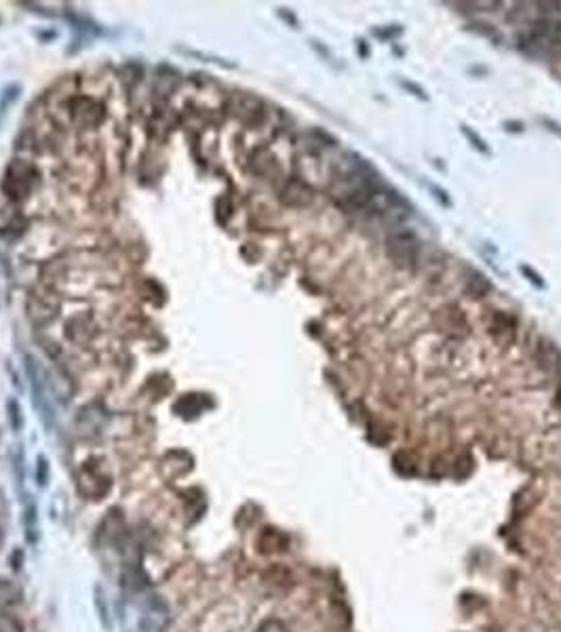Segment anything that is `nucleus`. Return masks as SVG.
<instances>
[{
  "label": "nucleus",
  "mask_w": 561,
  "mask_h": 632,
  "mask_svg": "<svg viewBox=\"0 0 561 632\" xmlns=\"http://www.w3.org/2000/svg\"><path fill=\"white\" fill-rule=\"evenodd\" d=\"M418 249H420V242L414 232L395 230L386 238V253L401 268L414 266V262L418 257Z\"/></svg>",
  "instance_id": "f257e3e1"
},
{
  "label": "nucleus",
  "mask_w": 561,
  "mask_h": 632,
  "mask_svg": "<svg viewBox=\"0 0 561 632\" xmlns=\"http://www.w3.org/2000/svg\"><path fill=\"white\" fill-rule=\"evenodd\" d=\"M32 175H36L34 171V167L32 165H28V163H13L11 167H9V173H6V177H4V192L11 196V198H15V200H21V198H26L28 194H30V190H32V181H34V177Z\"/></svg>",
  "instance_id": "f03ea898"
},
{
  "label": "nucleus",
  "mask_w": 561,
  "mask_h": 632,
  "mask_svg": "<svg viewBox=\"0 0 561 632\" xmlns=\"http://www.w3.org/2000/svg\"><path fill=\"white\" fill-rule=\"evenodd\" d=\"M60 310V297L51 291H34L30 293L28 301V312L32 323L36 325H47L58 316Z\"/></svg>",
  "instance_id": "7ed1b4c3"
},
{
  "label": "nucleus",
  "mask_w": 561,
  "mask_h": 632,
  "mask_svg": "<svg viewBox=\"0 0 561 632\" xmlns=\"http://www.w3.org/2000/svg\"><path fill=\"white\" fill-rule=\"evenodd\" d=\"M110 476L104 474L100 470V466H95L93 461H89L82 470H80V481H78V487H80V493L89 496L91 500H102L108 491H110Z\"/></svg>",
  "instance_id": "20e7f679"
},
{
  "label": "nucleus",
  "mask_w": 561,
  "mask_h": 632,
  "mask_svg": "<svg viewBox=\"0 0 561 632\" xmlns=\"http://www.w3.org/2000/svg\"><path fill=\"white\" fill-rule=\"evenodd\" d=\"M233 114L247 124H260L266 112H264L262 100L247 95V93H241V95L233 97Z\"/></svg>",
  "instance_id": "39448f33"
},
{
  "label": "nucleus",
  "mask_w": 561,
  "mask_h": 632,
  "mask_svg": "<svg viewBox=\"0 0 561 632\" xmlns=\"http://www.w3.org/2000/svg\"><path fill=\"white\" fill-rule=\"evenodd\" d=\"M281 203L287 205V207H306L312 203V188L304 181V179H298V177H292L285 181V186L281 188V194H279Z\"/></svg>",
  "instance_id": "423d86ee"
},
{
  "label": "nucleus",
  "mask_w": 561,
  "mask_h": 632,
  "mask_svg": "<svg viewBox=\"0 0 561 632\" xmlns=\"http://www.w3.org/2000/svg\"><path fill=\"white\" fill-rule=\"evenodd\" d=\"M72 116L78 124L95 127L104 120V106L91 97H78L72 104Z\"/></svg>",
  "instance_id": "0eeeda50"
},
{
  "label": "nucleus",
  "mask_w": 561,
  "mask_h": 632,
  "mask_svg": "<svg viewBox=\"0 0 561 632\" xmlns=\"http://www.w3.org/2000/svg\"><path fill=\"white\" fill-rule=\"evenodd\" d=\"M255 546H257V550H260L262 555H277V552H285V550H287L289 540H287V535L281 533L279 529H274V527H266V529L260 533Z\"/></svg>",
  "instance_id": "6e6552de"
},
{
  "label": "nucleus",
  "mask_w": 561,
  "mask_h": 632,
  "mask_svg": "<svg viewBox=\"0 0 561 632\" xmlns=\"http://www.w3.org/2000/svg\"><path fill=\"white\" fill-rule=\"evenodd\" d=\"M515 329H517V321H515V316H511V314H506V312H500V310L492 314L490 331H492L494 340H498L502 346H506L508 342L515 340Z\"/></svg>",
  "instance_id": "1a4fd4ad"
},
{
  "label": "nucleus",
  "mask_w": 561,
  "mask_h": 632,
  "mask_svg": "<svg viewBox=\"0 0 561 632\" xmlns=\"http://www.w3.org/2000/svg\"><path fill=\"white\" fill-rule=\"evenodd\" d=\"M439 316L443 318V329L447 331V333H454V336H458L460 333V329H466V323H464V314H462V310H458L456 306H449V308H445V310H441L439 312ZM441 329V331H443Z\"/></svg>",
  "instance_id": "9d476101"
},
{
  "label": "nucleus",
  "mask_w": 561,
  "mask_h": 632,
  "mask_svg": "<svg viewBox=\"0 0 561 632\" xmlns=\"http://www.w3.org/2000/svg\"><path fill=\"white\" fill-rule=\"evenodd\" d=\"M272 167H274V156L266 148H260V150L253 152V156H251V169L253 171L260 173V175H266Z\"/></svg>",
  "instance_id": "9b49d317"
},
{
  "label": "nucleus",
  "mask_w": 561,
  "mask_h": 632,
  "mask_svg": "<svg viewBox=\"0 0 561 632\" xmlns=\"http://www.w3.org/2000/svg\"><path fill=\"white\" fill-rule=\"evenodd\" d=\"M490 291H492V283L483 274H473L471 281L466 283V295H471L473 299H481Z\"/></svg>",
  "instance_id": "f8f14e48"
},
{
  "label": "nucleus",
  "mask_w": 561,
  "mask_h": 632,
  "mask_svg": "<svg viewBox=\"0 0 561 632\" xmlns=\"http://www.w3.org/2000/svg\"><path fill=\"white\" fill-rule=\"evenodd\" d=\"M19 596H21V590L11 579L0 577V607L15 605L19 601Z\"/></svg>",
  "instance_id": "ddd939ff"
},
{
  "label": "nucleus",
  "mask_w": 561,
  "mask_h": 632,
  "mask_svg": "<svg viewBox=\"0 0 561 632\" xmlns=\"http://www.w3.org/2000/svg\"><path fill=\"white\" fill-rule=\"evenodd\" d=\"M538 360H540V365L547 367V369H551V367L555 365V360H557V352H555V348L549 344V342H543V344H540Z\"/></svg>",
  "instance_id": "4468645a"
},
{
  "label": "nucleus",
  "mask_w": 561,
  "mask_h": 632,
  "mask_svg": "<svg viewBox=\"0 0 561 632\" xmlns=\"http://www.w3.org/2000/svg\"><path fill=\"white\" fill-rule=\"evenodd\" d=\"M95 605H97V614L104 622L106 628H110V616H108V605H106V596L102 588H95Z\"/></svg>",
  "instance_id": "2eb2a0df"
},
{
  "label": "nucleus",
  "mask_w": 561,
  "mask_h": 632,
  "mask_svg": "<svg viewBox=\"0 0 561 632\" xmlns=\"http://www.w3.org/2000/svg\"><path fill=\"white\" fill-rule=\"evenodd\" d=\"M9 419H11V428L13 430H21V426H23V415H21V409H19V405L15 401H9Z\"/></svg>",
  "instance_id": "dca6fc26"
},
{
  "label": "nucleus",
  "mask_w": 561,
  "mask_h": 632,
  "mask_svg": "<svg viewBox=\"0 0 561 632\" xmlns=\"http://www.w3.org/2000/svg\"><path fill=\"white\" fill-rule=\"evenodd\" d=\"M0 632H23L21 624L13 616H0Z\"/></svg>",
  "instance_id": "f3484780"
},
{
  "label": "nucleus",
  "mask_w": 561,
  "mask_h": 632,
  "mask_svg": "<svg viewBox=\"0 0 561 632\" xmlns=\"http://www.w3.org/2000/svg\"><path fill=\"white\" fill-rule=\"evenodd\" d=\"M255 632H289V631H287V626H285L281 620H274V618H272V620L262 622Z\"/></svg>",
  "instance_id": "a211bd4d"
},
{
  "label": "nucleus",
  "mask_w": 561,
  "mask_h": 632,
  "mask_svg": "<svg viewBox=\"0 0 561 632\" xmlns=\"http://www.w3.org/2000/svg\"><path fill=\"white\" fill-rule=\"evenodd\" d=\"M462 133H464V135H466V137H469V139L473 141V146H475V148H477L479 152H483V154H488V152H490V150H488V146L483 144V139H481L479 135H475V133H473V131H471L469 127H462Z\"/></svg>",
  "instance_id": "6ab92c4d"
},
{
  "label": "nucleus",
  "mask_w": 561,
  "mask_h": 632,
  "mask_svg": "<svg viewBox=\"0 0 561 632\" xmlns=\"http://www.w3.org/2000/svg\"><path fill=\"white\" fill-rule=\"evenodd\" d=\"M521 272H523V274H525V277L530 279V283H532L534 287H538V289L545 287V281L540 279V274H536V272H534V270H532L530 266H521Z\"/></svg>",
  "instance_id": "aec40b11"
},
{
  "label": "nucleus",
  "mask_w": 561,
  "mask_h": 632,
  "mask_svg": "<svg viewBox=\"0 0 561 632\" xmlns=\"http://www.w3.org/2000/svg\"><path fill=\"white\" fill-rule=\"evenodd\" d=\"M543 124L549 129V131H553V133H557L561 135V124L560 122H555V120H551V118H543Z\"/></svg>",
  "instance_id": "412c9836"
},
{
  "label": "nucleus",
  "mask_w": 561,
  "mask_h": 632,
  "mask_svg": "<svg viewBox=\"0 0 561 632\" xmlns=\"http://www.w3.org/2000/svg\"><path fill=\"white\" fill-rule=\"evenodd\" d=\"M401 85H403L405 89H412V91H416V95H418L420 100H424V97H427V95H424V91H422L418 85H414V82H401Z\"/></svg>",
  "instance_id": "4be33fe9"
},
{
  "label": "nucleus",
  "mask_w": 561,
  "mask_h": 632,
  "mask_svg": "<svg viewBox=\"0 0 561 632\" xmlns=\"http://www.w3.org/2000/svg\"><path fill=\"white\" fill-rule=\"evenodd\" d=\"M38 464H41V470H45V460H43V458H41V460H38ZM38 483H41V485H45V476H43V474H41V478H38Z\"/></svg>",
  "instance_id": "5701e85b"
},
{
  "label": "nucleus",
  "mask_w": 561,
  "mask_h": 632,
  "mask_svg": "<svg viewBox=\"0 0 561 632\" xmlns=\"http://www.w3.org/2000/svg\"><path fill=\"white\" fill-rule=\"evenodd\" d=\"M555 402H557V407H561V384L557 386V392H555Z\"/></svg>",
  "instance_id": "b1692460"
}]
</instances>
